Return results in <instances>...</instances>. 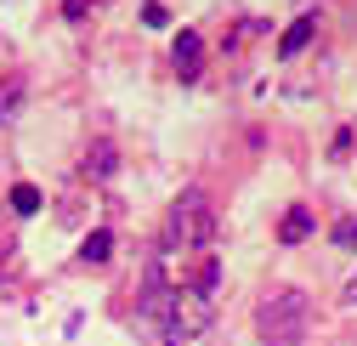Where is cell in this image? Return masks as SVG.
<instances>
[{
	"label": "cell",
	"mask_w": 357,
	"mask_h": 346,
	"mask_svg": "<svg viewBox=\"0 0 357 346\" xmlns=\"http://www.w3.org/2000/svg\"><path fill=\"white\" fill-rule=\"evenodd\" d=\"M17 103H23V85H17V80H6V91H0V119H6Z\"/></svg>",
	"instance_id": "9"
},
{
	"label": "cell",
	"mask_w": 357,
	"mask_h": 346,
	"mask_svg": "<svg viewBox=\"0 0 357 346\" xmlns=\"http://www.w3.org/2000/svg\"><path fill=\"white\" fill-rule=\"evenodd\" d=\"M312 29H318V17H295V23L284 29V40H278V52H284V57L306 52V40H312Z\"/></svg>",
	"instance_id": "4"
},
{
	"label": "cell",
	"mask_w": 357,
	"mask_h": 346,
	"mask_svg": "<svg viewBox=\"0 0 357 346\" xmlns=\"http://www.w3.org/2000/svg\"><path fill=\"white\" fill-rule=\"evenodd\" d=\"M346 301H351V307H357V273L346 278Z\"/></svg>",
	"instance_id": "11"
},
{
	"label": "cell",
	"mask_w": 357,
	"mask_h": 346,
	"mask_svg": "<svg viewBox=\"0 0 357 346\" xmlns=\"http://www.w3.org/2000/svg\"><path fill=\"white\" fill-rule=\"evenodd\" d=\"M85 176H114V148L108 142H91V153H85Z\"/></svg>",
	"instance_id": "6"
},
{
	"label": "cell",
	"mask_w": 357,
	"mask_h": 346,
	"mask_svg": "<svg viewBox=\"0 0 357 346\" xmlns=\"http://www.w3.org/2000/svg\"><path fill=\"white\" fill-rule=\"evenodd\" d=\"M306 324H312V301L301 289H273L255 313V329H261L266 346H301Z\"/></svg>",
	"instance_id": "1"
},
{
	"label": "cell",
	"mask_w": 357,
	"mask_h": 346,
	"mask_svg": "<svg viewBox=\"0 0 357 346\" xmlns=\"http://www.w3.org/2000/svg\"><path fill=\"white\" fill-rule=\"evenodd\" d=\"M335 244H340V250H357V222H340V227H335Z\"/></svg>",
	"instance_id": "10"
},
{
	"label": "cell",
	"mask_w": 357,
	"mask_h": 346,
	"mask_svg": "<svg viewBox=\"0 0 357 346\" xmlns=\"http://www.w3.org/2000/svg\"><path fill=\"white\" fill-rule=\"evenodd\" d=\"M215 239V210H210V199L204 193H182L170 204V222H165V250L176 255V250H204Z\"/></svg>",
	"instance_id": "2"
},
{
	"label": "cell",
	"mask_w": 357,
	"mask_h": 346,
	"mask_svg": "<svg viewBox=\"0 0 357 346\" xmlns=\"http://www.w3.org/2000/svg\"><path fill=\"white\" fill-rule=\"evenodd\" d=\"M12 210H17V216H34V210H40V188H17V193H12Z\"/></svg>",
	"instance_id": "8"
},
{
	"label": "cell",
	"mask_w": 357,
	"mask_h": 346,
	"mask_svg": "<svg viewBox=\"0 0 357 346\" xmlns=\"http://www.w3.org/2000/svg\"><path fill=\"white\" fill-rule=\"evenodd\" d=\"M108 250H114V244H108V233H91L79 255H85V262H108Z\"/></svg>",
	"instance_id": "7"
},
{
	"label": "cell",
	"mask_w": 357,
	"mask_h": 346,
	"mask_svg": "<svg viewBox=\"0 0 357 346\" xmlns=\"http://www.w3.org/2000/svg\"><path fill=\"white\" fill-rule=\"evenodd\" d=\"M199 68H204V46H199V34H193V29H182V34H176V74L193 85Z\"/></svg>",
	"instance_id": "3"
},
{
	"label": "cell",
	"mask_w": 357,
	"mask_h": 346,
	"mask_svg": "<svg viewBox=\"0 0 357 346\" xmlns=\"http://www.w3.org/2000/svg\"><path fill=\"white\" fill-rule=\"evenodd\" d=\"M278 239H284V244H301V239H312V210H306V204H295V210L284 216Z\"/></svg>",
	"instance_id": "5"
}]
</instances>
